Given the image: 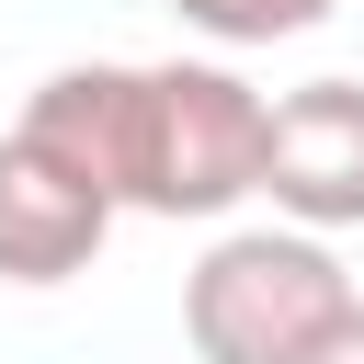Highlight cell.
I'll return each mask as SVG.
<instances>
[{"instance_id": "1", "label": "cell", "mask_w": 364, "mask_h": 364, "mask_svg": "<svg viewBox=\"0 0 364 364\" xmlns=\"http://www.w3.org/2000/svg\"><path fill=\"white\" fill-rule=\"evenodd\" d=\"M262 114L273 91H250L216 57H159V68H57L23 102V136H46L68 171H91L114 193V216H228L262 193Z\"/></svg>"}, {"instance_id": "2", "label": "cell", "mask_w": 364, "mask_h": 364, "mask_svg": "<svg viewBox=\"0 0 364 364\" xmlns=\"http://www.w3.org/2000/svg\"><path fill=\"white\" fill-rule=\"evenodd\" d=\"M353 307V273L318 228H228L182 273V341L205 364H296Z\"/></svg>"}, {"instance_id": "3", "label": "cell", "mask_w": 364, "mask_h": 364, "mask_svg": "<svg viewBox=\"0 0 364 364\" xmlns=\"http://www.w3.org/2000/svg\"><path fill=\"white\" fill-rule=\"evenodd\" d=\"M262 193L284 228H364V80L273 91L262 114Z\"/></svg>"}, {"instance_id": "4", "label": "cell", "mask_w": 364, "mask_h": 364, "mask_svg": "<svg viewBox=\"0 0 364 364\" xmlns=\"http://www.w3.org/2000/svg\"><path fill=\"white\" fill-rule=\"evenodd\" d=\"M114 239V193L68 171L46 136H0V284H68Z\"/></svg>"}, {"instance_id": "5", "label": "cell", "mask_w": 364, "mask_h": 364, "mask_svg": "<svg viewBox=\"0 0 364 364\" xmlns=\"http://www.w3.org/2000/svg\"><path fill=\"white\" fill-rule=\"evenodd\" d=\"M171 11L216 46H284V34H318L341 0H171Z\"/></svg>"}, {"instance_id": "6", "label": "cell", "mask_w": 364, "mask_h": 364, "mask_svg": "<svg viewBox=\"0 0 364 364\" xmlns=\"http://www.w3.org/2000/svg\"><path fill=\"white\" fill-rule=\"evenodd\" d=\"M296 364H364V296H353V307H341V318H330V330H318Z\"/></svg>"}]
</instances>
